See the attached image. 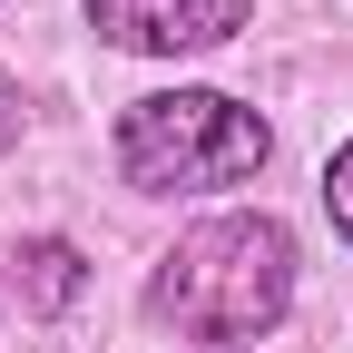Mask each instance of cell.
<instances>
[{
  "instance_id": "obj_3",
  "label": "cell",
  "mask_w": 353,
  "mask_h": 353,
  "mask_svg": "<svg viewBox=\"0 0 353 353\" xmlns=\"http://www.w3.org/2000/svg\"><path fill=\"white\" fill-rule=\"evenodd\" d=\"M255 0H88V30L108 50H138V59H176V50H216V39L245 30Z\"/></svg>"
},
{
  "instance_id": "obj_1",
  "label": "cell",
  "mask_w": 353,
  "mask_h": 353,
  "mask_svg": "<svg viewBox=\"0 0 353 353\" xmlns=\"http://www.w3.org/2000/svg\"><path fill=\"white\" fill-rule=\"evenodd\" d=\"M285 304H294V236L265 206L187 226L148 275V314L196 334V343H255L285 324Z\"/></svg>"
},
{
  "instance_id": "obj_2",
  "label": "cell",
  "mask_w": 353,
  "mask_h": 353,
  "mask_svg": "<svg viewBox=\"0 0 353 353\" xmlns=\"http://www.w3.org/2000/svg\"><path fill=\"white\" fill-rule=\"evenodd\" d=\"M275 157L265 118L236 108L226 88H157L118 118V176L138 196H226Z\"/></svg>"
},
{
  "instance_id": "obj_5",
  "label": "cell",
  "mask_w": 353,
  "mask_h": 353,
  "mask_svg": "<svg viewBox=\"0 0 353 353\" xmlns=\"http://www.w3.org/2000/svg\"><path fill=\"white\" fill-rule=\"evenodd\" d=\"M324 216H334V236L353 245V148H334V167H324Z\"/></svg>"
},
{
  "instance_id": "obj_4",
  "label": "cell",
  "mask_w": 353,
  "mask_h": 353,
  "mask_svg": "<svg viewBox=\"0 0 353 353\" xmlns=\"http://www.w3.org/2000/svg\"><path fill=\"white\" fill-rule=\"evenodd\" d=\"M79 275H88V265H79V245H69V236L20 245V304H30V314H59V304L79 294Z\"/></svg>"
},
{
  "instance_id": "obj_6",
  "label": "cell",
  "mask_w": 353,
  "mask_h": 353,
  "mask_svg": "<svg viewBox=\"0 0 353 353\" xmlns=\"http://www.w3.org/2000/svg\"><path fill=\"white\" fill-rule=\"evenodd\" d=\"M20 118H30V99H20V79H10V69H0V157H10V148H20Z\"/></svg>"
}]
</instances>
